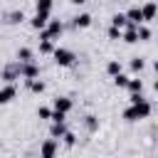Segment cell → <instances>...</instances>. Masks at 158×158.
<instances>
[{
    "label": "cell",
    "mask_w": 158,
    "mask_h": 158,
    "mask_svg": "<svg viewBox=\"0 0 158 158\" xmlns=\"http://www.w3.org/2000/svg\"><path fill=\"white\" fill-rule=\"evenodd\" d=\"M49 116H52V109H49V106H37V118L49 121Z\"/></svg>",
    "instance_id": "obj_27"
},
{
    "label": "cell",
    "mask_w": 158,
    "mask_h": 158,
    "mask_svg": "<svg viewBox=\"0 0 158 158\" xmlns=\"http://www.w3.org/2000/svg\"><path fill=\"white\" fill-rule=\"evenodd\" d=\"M15 57H17V62H20V64H25V62H35V52H32L30 47H20Z\"/></svg>",
    "instance_id": "obj_15"
},
{
    "label": "cell",
    "mask_w": 158,
    "mask_h": 158,
    "mask_svg": "<svg viewBox=\"0 0 158 158\" xmlns=\"http://www.w3.org/2000/svg\"><path fill=\"white\" fill-rule=\"evenodd\" d=\"M15 96H17V86H15V84H2V86H0V106L10 104Z\"/></svg>",
    "instance_id": "obj_8"
},
{
    "label": "cell",
    "mask_w": 158,
    "mask_h": 158,
    "mask_svg": "<svg viewBox=\"0 0 158 158\" xmlns=\"http://www.w3.org/2000/svg\"><path fill=\"white\" fill-rule=\"evenodd\" d=\"M0 79H2L5 84H15V81L20 79L17 62H10V64H5V67H2V72H0Z\"/></svg>",
    "instance_id": "obj_6"
},
{
    "label": "cell",
    "mask_w": 158,
    "mask_h": 158,
    "mask_svg": "<svg viewBox=\"0 0 158 158\" xmlns=\"http://www.w3.org/2000/svg\"><path fill=\"white\" fill-rule=\"evenodd\" d=\"M54 52V42L52 40H40V54H52Z\"/></svg>",
    "instance_id": "obj_23"
},
{
    "label": "cell",
    "mask_w": 158,
    "mask_h": 158,
    "mask_svg": "<svg viewBox=\"0 0 158 158\" xmlns=\"http://www.w3.org/2000/svg\"><path fill=\"white\" fill-rule=\"evenodd\" d=\"M143 67H146V59H143V57H133V59H131V69H133V72H141Z\"/></svg>",
    "instance_id": "obj_28"
},
{
    "label": "cell",
    "mask_w": 158,
    "mask_h": 158,
    "mask_svg": "<svg viewBox=\"0 0 158 158\" xmlns=\"http://www.w3.org/2000/svg\"><path fill=\"white\" fill-rule=\"evenodd\" d=\"M52 7H54V0H35V10L37 15H52Z\"/></svg>",
    "instance_id": "obj_11"
},
{
    "label": "cell",
    "mask_w": 158,
    "mask_h": 158,
    "mask_svg": "<svg viewBox=\"0 0 158 158\" xmlns=\"http://www.w3.org/2000/svg\"><path fill=\"white\" fill-rule=\"evenodd\" d=\"M121 72H123L121 62H118V59H109V64H106V74L114 79V77H116V74H121Z\"/></svg>",
    "instance_id": "obj_20"
},
{
    "label": "cell",
    "mask_w": 158,
    "mask_h": 158,
    "mask_svg": "<svg viewBox=\"0 0 158 158\" xmlns=\"http://www.w3.org/2000/svg\"><path fill=\"white\" fill-rule=\"evenodd\" d=\"M52 59H54V64H57V67H72V64H74V59H77V54H74L69 47H54Z\"/></svg>",
    "instance_id": "obj_2"
},
{
    "label": "cell",
    "mask_w": 158,
    "mask_h": 158,
    "mask_svg": "<svg viewBox=\"0 0 158 158\" xmlns=\"http://www.w3.org/2000/svg\"><path fill=\"white\" fill-rule=\"evenodd\" d=\"M91 20H94V17H91L89 12H79V15L72 17V25H74L77 30H86V27H91Z\"/></svg>",
    "instance_id": "obj_10"
},
{
    "label": "cell",
    "mask_w": 158,
    "mask_h": 158,
    "mask_svg": "<svg viewBox=\"0 0 158 158\" xmlns=\"http://www.w3.org/2000/svg\"><path fill=\"white\" fill-rule=\"evenodd\" d=\"M49 121H67V114H59V111H52V116H49Z\"/></svg>",
    "instance_id": "obj_30"
},
{
    "label": "cell",
    "mask_w": 158,
    "mask_h": 158,
    "mask_svg": "<svg viewBox=\"0 0 158 158\" xmlns=\"http://www.w3.org/2000/svg\"><path fill=\"white\" fill-rule=\"evenodd\" d=\"M25 84H27V89H30L32 94H42V91L47 89V84H44V81H42L40 77H37V79H27Z\"/></svg>",
    "instance_id": "obj_16"
},
{
    "label": "cell",
    "mask_w": 158,
    "mask_h": 158,
    "mask_svg": "<svg viewBox=\"0 0 158 158\" xmlns=\"http://www.w3.org/2000/svg\"><path fill=\"white\" fill-rule=\"evenodd\" d=\"M151 111H153V104H151L143 94H131V96H128V106L123 109V118H126L128 123H136V121L148 118Z\"/></svg>",
    "instance_id": "obj_1"
},
{
    "label": "cell",
    "mask_w": 158,
    "mask_h": 158,
    "mask_svg": "<svg viewBox=\"0 0 158 158\" xmlns=\"http://www.w3.org/2000/svg\"><path fill=\"white\" fill-rule=\"evenodd\" d=\"M17 72H20V79H37L40 77V67L35 64V62H25V64H20L17 62Z\"/></svg>",
    "instance_id": "obj_5"
},
{
    "label": "cell",
    "mask_w": 158,
    "mask_h": 158,
    "mask_svg": "<svg viewBox=\"0 0 158 158\" xmlns=\"http://www.w3.org/2000/svg\"><path fill=\"white\" fill-rule=\"evenodd\" d=\"M141 17H143V22H151L156 17V2L153 0H148L146 5H141Z\"/></svg>",
    "instance_id": "obj_12"
},
{
    "label": "cell",
    "mask_w": 158,
    "mask_h": 158,
    "mask_svg": "<svg viewBox=\"0 0 158 158\" xmlns=\"http://www.w3.org/2000/svg\"><path fill=\"white\" fill-rule=\"evenodd\" d=\"M42 32H44V37H47V40H52V42H54V40H59V37H62V32H64V22H62V20H47V25H44V30H42Z\"/></svg>",
    "instance_id": "obj_3"
},
{
    "label": "cell",
    "mask_w": 158,
    "mask_h": 158,
    "mask_svg": "<svg viewBox=\"0 0 158 158\" xmlns=\"http://www.w3.org/2000/svg\"><path fill=\"white\" fill-rule=\"evenodd\" d=\"M111 27H116V30H126V27H128V22H126V15H123V12H116V15H111Z\"/></svg>",
    "instance_id": "obj_19"
},
{
    "label": "cell",
    "mask_w": 158,
    "mask_h": 158,
    "mask_svg": "<svg viewBox=\"0 0 158 158\" xmlns=\"http://www.w3.org/2000/svg\"><path fill=\"white\" fill-rule=\"evenodd\" d=\"M47 20H49L47 15H37V12H35V15L30 17V25H32V30H44Z\"/></svg>",
    "instance_id": "obj_18"
},
{
    "label": "cell",
    "mask_w": 158,
    "mask_h": 158,
    "mask_svg": "<svg viewBox=\"0 0 158 158\" xmlns=\"http://www.w3.org/2000/svg\"><path fill=\"white\" fill-rule=\"evenodd\" d=\"M74 109V101L69 99V96H57L54 101H52V111H59V114H69Z\"/></svg>",
    "instance_id": "obj_7"
},
{
    "label": "cell",
    "mask_w": 158,
    "mask_h": 158,
    "mask_svg": "<svg viewBox=\"0 0 158 158\" xmlns=\"http://www.w3.org/2000/svg\"><path fill=\"white\" fill-rule=\"evenodd\" d=\"M126 89H128V94H143V79H138V77L128 79Z\"/></svg>",
    "instance_id": "obj_17"
},
{
    "label": "cell",
    "mask_w": 158,
    "mask_h": 158,
    "mask_svg": "<svg viewBox=\"0 0 158 158\" xmlns=\"http://www.w3.org/2000/svg\"><path fill=\"white\" fill-rule=\"evenodd\" d=\"M59 141H62V143H64L67 148H72V146H77V136H74L72 131H67V133H64V136H62Z\"/></svg>",
    "instance_id": "obj_26"
},
{
    "label": "cell",
    "mask_w": 158,
    "mask_h": 158,
    "mask_svg": "<svg viewBox=\"0 0 158 158\" xmlns=\"http://www.w3.org/2000/svg\"><path fill=\"white\" fill-rule=\"evenodd\" d=\"M67 131H69V128H67L64 121H57V123L52 121V126H49V138H62Z\"/></svg>",
    "instance_id": "obj_13"
},
{
    "label": "cell",
    "mask_w": 158,
    "mask_h": 158,
    "mask_svg": "<svg viewBox=\"0 0 158 158\" xmlns=\"http://www.w3.org/2000/svg\"><path fill=\"white\" fill-rule=\"evenodd\" d=\"M0 22H2V15H0Z\"/></svg>",
    "instance_id": "obj_32"
},
{
    "label": "cell",
    "mask_w": 158,
    "mask_h": 158,
    "mask_svg": "<svg viewBox=\"0 0 158 158\" xmlns=\"http://www.w3.org/2000/svg\"><path fill=\"white\" fill-rule=\"evenodd\" d=\"M123 15H126V22H128L131 27H138V25H143V17H141V7H138V5L128 7Z\"/></svg>",
    "instance_id": "obj_9"
},
{
    "label": "cell",
    "mask_w": 158,
    "mask_h": 158,
    "mask_svg": "<svg viewBox=\"0 0 158 158\" xmlns=\"http://www.w3.org/2000/svg\"><path fill=\"white\" fill-rule=\"evenodd\" d=\"M128 79H131V77L121 72V74H116V77H114V86H116V89H126V84H128Z\"/></svg>",
    "instance_id": "obj_24"
},
{
    "label": "cell",
    "mask_w": 158,
    "mask_h": 158,
    "mask_svg": "<svg viewBox=\"0 0 158 158\" xmlns=\"http://www.w3.org/2000/svg\"><path fill=\"white\" fill-rule=\"evenodd\" d=\"M69 2H74V5H84L86 0H69Z\"/></svg>",
    "instance_id": "obj_31"
},
{
    "label": "cell",
    "mask_w": 158,
    "mask_h": 158,
    "mask_svg": "<svg viewBox=\"0 0 158 158\" xmlns=\"http://www.w3.org/2000/svg\"><path fill=\"white\" fill-rule=\"evenodd\" d=\"M121 40L126 42V44H136L138 42V35H136V27H126V30H121Z\"/></svg>",
    "instance_id": "obj_14"
},
{
    "label": "cell",
    "mask_w": 158,
    "mask_h": 158,
    "mask_svg": "<svg viewBox=\"0 0 158 158\" xmlns=\"http://www.w3.org/2000/svg\"><path fill=\"white\" fill-rule=\"evenodd\" d=\"M136 35H138V42H148V40H151V27L138 25V27H136Z\"/></svg>",
    "instance_id": "obj_22"
},
{
    "label": "cell",
    "mask_w": 158,
    "mask_h": 158,
    "mask_svg": "<svg viewBox=\"0 0 158 158\" xmlns=\"http://www.w3.org/2000/svg\"><path fill=\"white\" fill-rule=\"evenodd\" d=\"M57 151H59L57 138H44L40 143V158H57Z\"/></svg>",
    "instance_id": "obj_4"
},
{
    "label": "cell",
    "mask_w": 158,
    "mask_h": 158,
    "mask_svg": "<svg viewBox=\"0 0 158 158\" xmlns=\"http://www.w3.org/2000/svg\"><path fill=\"white\" fill-rule=\"evenodd\" d=\"M109 40H121V30H116V27H109Z\"/></svg>",
    "instance_id": "obj_29"
},
{
    "label": "cell",
    "mask_w": 158,
    "mask_h": 158,
    "mask_svg": "<svg viewBox=\"0 0 158 158\" xmlns=\"http://www.w3.org/2000/svg\"><path fill=\"white\" fill-rule=\"evenodd\" d=\"M25 20V15H22V10H12L10 15H5V20L2 22H10V25H17V22H22Z\"/></svg>",
    "instance_id": "obj_21"
},
{
    "label": "cell",
    "mask_w": 158,
    "mask_h": 158,
    "mask_svg": "<svg viewBox=\"0 0 158 158\" xmlns=\"http://www.w3.org/2000/svg\"><path fill=\"white\" fill-rule=\"evenodd\" d=\"M84 126H86V131L94 133V131H99V118H96V116H86V118H84Z\"/></svg>",
    "instance_id": "obj_25"
}]
</instances>
